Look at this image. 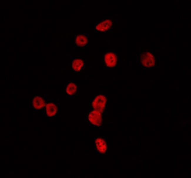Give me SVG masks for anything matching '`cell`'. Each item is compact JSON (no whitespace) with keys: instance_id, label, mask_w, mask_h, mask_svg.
Masks as SVG:
<instances>
[{"instance_id":"6da1fadb","label":"cell","mask_w":191,"mask_h":178,"mask_svg":"<svg viewBox=\"0 0 191 178\" xmlns=\"http://www.w3.org/2000/svg\"><path fill=\"white\" fill-rule=\"evenodd\" d=\"M108 99L103 94L96 95L90 102V109L99 111L103 113L107 105Z\"/></svg>"},{"instance_id":"7a4b0ae2","label":"cell","mask_w":191,"mask_h":178,"mask_svg":"<svg viewBox=\"0 0 191 178\" xmlns=\"http://www.w3.org/2000/svg\"><path fill=\"white\" fill-rule=\"evenodd\" d=\"M113 19L107 18L99 20L95 24L94 30V32L108 33L112 31L113 26Z\"/></svg>"},{"instance_id":"3957f363","label":"cell","mask_w":191,"mask_h":178,"mask_svg":"<svg viewBox=\"0 0 191 178\" xmlns=\"http://www.w3.org/2000/svg\"><path fill=\"white\" fill-rule=\"evenodd\" d=\"M80 88L78 84L73 79L69 80L66 82L64 92L68 98L75 99L80 95Z\"/></svg>"},{"instance_id":"277c9868","label":"cell","mask_w":191,"mask_h":178,"mask_svg":"<svg viewBox=\"0 0 191 178\" xmlns=\"http://www.w3.org/2000/svg\"><path fill=\"white\" fill-rule=\"evenodd\" d=\"M103 66L105 68H112L117 65L118 56L116 52L106 51L103 52Z\"/></svg>"},{"instance_id":"5b68a950","label":"cell","mask_w":191,"mask_h":178,"mask_svg":"<svg viewBox=\"0 0 191 178\" xmlns=\"http://www.w3.org/2000/svg\"><path fill=\"white\" fill-rule=\"evenodd\" d=\"M60 105L53 99H47L43 111L45 115L50 118L55 117L58 113Z\"/></svg>"},{"instance_id":"8992f818","label":"cell","mask_w":191,"mask_h":178,"mask_svg":"<svg viewBox=\"0 0 191 178\" xmlns=\"http://www.w3.org/2000/svg\"><path fill=\"white\" fill-rule=\"evenodd\" d=\"M71 71L76 74H80L85 66V59L80 56H71Z\"/></svg>"},{"instance_id":"52a82bcc","label":"cell","mask_w":191,"mask_h":178,"mask_svg":"<svg viewBox=\"0 0 191 178\" xmlns=\"http://www.w3.org/2000/svg\"><path fill=\"white\" fill-rule=\"evenodd\" d=\"M103 114L97 111L90 109L86 115V119L91 125L96 126H100L103 122Z\"/></svg>"},{"instance_id":"ba28073f","label":"cell","mask_w":191,"mask_h":178,"mask_svg":"<svg viewBox=\"0 0 191 178\" xmlns=\"http://www.w3.org/2000/svg\"><path fill=\"white\" fill-rule=\"evenodd\" d=\"M140 61L142 66L145 68H149L155 65V58L153 52L144 51L140 54Z\"/></svg>"},{"instance_id":"9c48e42d","label":"cell","mask_w":191,"mask_h":178,"mask_svg":"<svg viewBox=\"0 0 191 178\" xmlns=\"http://www.w3.org/2000/svg\"><path fill=\"white\" fill-rule=\"evenodd\" d=\"M73 42L76 47L84 48L88 46L90 43V36L88 33H78L74 36Z\"/></svg>"},{"instance_id":"30bf717a","label":"cell","mask_w":191,"mask_h":178,"mask_svg":"<svg viewBox=\"0 0 191 178\" xmlns=\"http://www.w3.org/2000/svg\"><path fill=\"white\" fill-rule=\"evenodd\" d=\"M47 99L43 95L37 94L33 96L31 101V104L34 110H43Z\"/></svg>"},{"instance_id":"8fae6325","label":"cell","mask_w":191,"mask_h":178,"mask_svg":"<svg viewBox=\"0 0 191 178\" xmlns=\"http://www.w3.org/2000/svg\"><path fill=\"white\" fill-rule=\"evenodd\" d=\"M95 145L97 151L100 154H105L107 150L108 146L105 139L102 137H98L95 140Z\"/></svg>"},{"instance_id":"7c38bea8","label":"cell","mask_w":191,"mask_h":178,"mask_svg":"<svg viewBox=\"0 0 191 178\" xmlns=\"http://www.w3.org/2000/svg\"></svg>"}]
</instances>
